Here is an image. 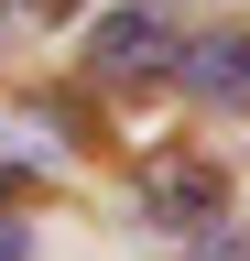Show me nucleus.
Masks as SVG:
<instances>
[{
    "label": "nucleus",
    "mask_w": 250,
    "mask_h": 261,
    "mask_svg": "<svg viewBox=\"0 0 250 261\" xmlns=\"http://www.w3.org/2000/svg\"><path fill=\"white\" fill-rule=\"evenodd\" d=\"M174 44L185 33H174L163 0H120V11L87 33V76L98 87H152V76H174Z\"/></svg>",
    "instance_id": "nucleus-1"
},
{
    "label": "nucleus",
    "mask_w": 250,
    "mask_h": 261,
    "mask_svg": "<svg viewBox=\"0 0 250 261\" xmlns=\"http://www.w3.org/2000/svg\"><path fill=\"white\" fill-rule=\"evenodd\" d=\"M142 218L185 240V228L229 218V174H217V163H196V152H174V163H142Z\"/></svg>",
    "instance_id": "nucleus-2"
},
{
    "label": "nucleus",
    "mask_w": 250,
    "mask_h": 261,
    "mask_svg": "<svg viewBox=\"0 0 250 261\" xmlns=\"http://www.w3.org/2000/svg\"><path fill=\"white\" fill-rule=\"evenodd\" d=\"M174 87L196 98V109H217V120H239V87H250V55H239V22H217V33H196V44H174Z\"/></svg>",
    "instance_id": "nucleus-3"
},
{
    "label": "nucleus",
    "mask_w": 250,
    "mask_h": 261,
    "mask_svg": "<svg viewBox=\"0 0 250 261\" xmlns=\"http://www.w3.org/2000/svg\"><path fill=\"white\" fill-rule=\"evenodd\" d=\"M185 250H196V261H250V250H239V218H207V228H185Z\"/></svg>",
    "instance_id": "nucleus-4"
},
{
    "label": "nucleus",
    "mask_w": 250,
    "mask_h": 261,
    "mask_svg": "<svg viewBox=\"0 0 250 261\" xmlns=\"http://www.w3.org/2000/svg\"><path fill=\"white\" fill-rule=\"evenodd\" d=\"M0 261H22V218L11 207H0Z\"/></svg>",
    "instance_id": "nucleus-5"
},
{
    "label": "nucleus",
    "mask_w": 250,
    "mask_h": 261,
    "mask_svg": "<svg viewBox=\"0 0 250 261\" xmlns=\"http://www.w3.org/2000/svg\"><path fill=\"white\" fill-rule=\"evenodd\" d=\"M11 185H22V174H11V163H0V207H11Z\"/></svg>",
    "instance_id": "nucleus-6"
}]
</instances>
